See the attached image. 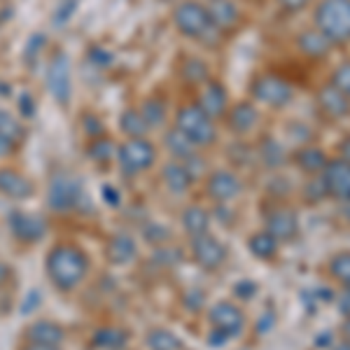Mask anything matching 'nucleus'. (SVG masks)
Listing matches in <instances>:
<instances>
[{"label":"nucleus","mask_w":350,"mask_h":350,"mask_svg":"<svg viewBox=\"0 0 350 350\" xmlns=\"http://www.w3.org/2000/svg\"><path fill=\"white\" fill-rule=\"evenodd\" d=\"M229 338L222 334V332H217V329H211V334H208V346L211 348H219V346H224Z\"/></svg>","instance_id":"de8ad7c7"},{"label":"nucleus","mask_w":350,"mask_h":350,"mask_svg":"<svg viewBox=\"0 0 350 350\" xmlns=\"http://www.w3.org/2000/svg\"><path fill=\"white\" fill-rule=\"evenodd\" d=\"M178 77H180V82L187 84V87L199 89L208 80H211L213 72H211V66H208L206 59H201V56H189L187 54L178 64Z\"/></svg>","instance_id":"393cba45"},{"label":"nucleus","mask_w":350,"mask_h":350,"mask_svg":"<svg viewBox=\"0 0 350 350\" xmlns=\"http://www.w3.org/2000/svg\"><path fill=\"white\" fill-rule=\"evenodd\" d=\"M315 112L323 117L325 122L338 124L350 117V100L341 92H336L329 82L315 92Z\"/></svg>","instance_id":"4468645a"},{"label":"nucleus","mask_w":350,"mask_h":350,"mask_svg":"<svg viewBox=\"0 0 350 350\" xmlns=\"http://www.w3.org/2000/svg\"><path fill=\"white\" fill-rule=\"evenodd\" d=\"M338 301H341V313L348 318L350 315V290H343L341 297H338Z\"/></svg>","instance_id":"8fccbe9b"},{"label":"nucleus","mask_w":350,"mask_h":350,"mask_svg":"<svg viewBox=\"0 0 350 350\" xmlns=\"http://www.w3.org/2000/svg\"><path fill=\"white\" fill-rule=\"evenodd\" d=\"M163 148L168 152V159H175V161H185L189 163L191 159L201 154V150H196L194 145L189 143L185 135H180L175 129L171 126L166 133H163Z\"/></svg>","instance_id":"c85d7f7f"},{"label":"nucleus","mask_w":350,"mask_h":350,"mask_svg":"<svg viewBox=\"0 0 350 350\" xmlns=\"http://www.w3.org/2000/svg\"><path fill=\"white\" fill-rule=\"evenodd\" d=\"M329 84L336 89V92H341L350 100V61H346V64H341V66H336L334 70H332Z\"/></svg>","instance_id":"4c0bfd02"},{"label":"nucleus","mask_w":350,"mask_h":350,"mask_svg":"<svg viewBox=\"0 0 350 350\" xmlns=\"http://www.w3.org/2000/svg\"><path fill=\"white\" fill-rule=\"evenodd\" d=\"M171 126L196 150H211L219 143V122L206 115L194 100L180 103L171 115Z\"/></svg>","instance_id":"7ed1b4c3"},{"label":"nucleus","mask_w":350,"mask_h":350,"mask_svg":"<svg viewBox=\"0 0 350 350\" xmlns=\"http://www.w3.org/2000/svg\"><path fill=\"white\" fill-rule=\"evenodd\" d=\"M336 152H338V159H343V161L350 163V133H346L341 140H338Z\"/></svg>","instance_id":"49530a36"},{"label":"nucleus","mask_w":350,"mask_h":350,"mask_svg":"<svg viewBox=\"0 0 350 350\" xmlns=\"http://www.w3.org/2000/svg\"><path fill=\"white\" fill-rule=\"evenodd\" d=\"M341 334H343V338H346V341H350V315L346 320H343V327H341Z\"/></svg>","instance_id":"864d4df0"},{"label":"nucleus","mask_w":350,"mask_h":350,"mask_svg":"<svg viewBox=\"0 0 350 350\" xmlns=\"http://www.w3.org/2000/svg\"><path fill=\"white\" fill-rule=\"evenodd\" d=\"M295 49L304 56L306 61H313V64H320V61H327L334 52V44H332L323 33L315 26L304 28L295 36Z\"/></svg>","instance_id":"6ab92c4d"},{"label":"nucleus","mask_w":350,"mask_h":350,"mask_svg":"<svg viewBox=\"0 0 350 350\" xmlns=\"http://www.w3.org/2000/svg\"><path fill=\"white\" fill-rule=\"evenodd\" d=\"M44 87L59 108H70L72 94H75V82H72V61L70 54L64 47L52 49L47 56V68H44Z\"/></svg>","instance_id":"423d86ee"},{"label":"nucleus","mask_w":350,"mask_h":350,"mask_svg":"<svg viewBox=\"0 0 350 350\" xmlns=\"http://www.w3.org/2000/svg\"><path fill=\"white\" fill-rule=\"evenodd\" d=\"M208 320H211V329L222 332L227 338L241 336L245 329V313L234 301H217L215 306H211Z\"/></svg>","instance_id":"2eb2a0df"},{"label":"nucleus","mask_w":350,"mask_h":350,"mask_svg":"<svg viewBox=\"0 0 350 350\" xmlns=\"http://www.w3.org/2000/svg\"><path fill=\"white\" fill-rule=\"evenodd\" d=\"M313 26L334 47L350 44V0H318L313 8Z\"/></svg>","instance_id":"20e7f679"},{"label":"nucleus","mask_w":350,"mask_h":350,"mask_svg":"<svg viewBox=\"0 0 350 350\" xmlns=\"http://www.w3.org/2000/svg\"><path fill=\"white\" fill-rule=\"evenodd\" d=\"M171 3H178V0H171Z\"/></svg>","instance_id":"4d7b16f0"},{"label":"nucleus","mask_w":350,"mask_h":350,"mask_svg":"<svg viewBox=\"0 0 350 350\" xmlns=\"http://www.w3.org/2000/svg\"><path fill=\"white\" fill-rule=\"evenodd\" d=\"M84 199V187L80 183V178L70 173H54L49 178L47 185V208L52 213H59V215H70V213H77L82 208Z\"/></svg>","instance_id":"6e6552de"},{"label":"nucleus","mask_w":350,"mask_h":350,"mask_svg":"<svg viewBox=\"0 0 350 350\" xmlns=\"http://www.w3.org/2000/svg\"><path fill=\"white\" fill-rule=\"evenodd\" d=\"M138 257V245L131 234H115L105 245V259L112 267H129Z\"/></svg>","instance_id":"b1692460"},{"label":"nucleus","mask_w":350,"mask_h":350,"mask_svg":"<svg viewBox=\"0 0 350 350\" xmlns=\"http://www.w3.org/2000/svg\"><path fill=\"white\" fill-rule=\"evenodd\" d=\"M120 133L124 138H150L152 129L143 120L138 105H126L120 112Z\"/></svg>","instance_id":"c756f323"},{"label":"nucleus","mask_w":350,"mask_h":350,"mask_svg":"<svg viewBox=\"0 0 350 350\" xmlns=\"http://www.w3.org/2000/svg\"><path fill=\"white\" fill-rule=\"evenodd\" d=\"M278 247L280 243L269 234V231H257L247 239V250H250L252 257L262 259V262H271L278 255Z\"/></svg>","instance_id":"72a5a7b5"},{"label":"nucleus","mask_w":350,"mask_h":350,"mask_svg":"<svg viewBox=\"0 0 350 350\" xmlns=\"http://www.w3.org/2000/svg\"><path fill=\"white\" fill-rule=\"evenodd\" d=\"M301 196H304V201H306L308 206H318V203H323L327 199V189L323 185V178H320V175L308 178L306 185L301 187Z\"/></svg>","instance_id":"e433bc0d"},{"label":"nucleus","mask_w":350,"mask_h":350,"mask_svg":"<svg viewBox=\"0 0 350 350\" xmlns=\"http://www.w3.org/2000/svg\"><path fill=\"white\" fill-rule=\"evenodd\" d=\"M194 103L199 105L206 115H211L213 120L222 124L224 115H227V110L231 105V96H229L227 84L222 80H217V77H211L203 87L196 89Z\"/></svg>","instance_id":"9d476101"},{"label":"nucleus","mask_w":350,"mask_h":350,"mask_svg":"<svg viewBox=\"0 0 350 350\" xmlns=\"http://www.w3.org/2000/svg\"><path fill=\"white\" fill-rule=\"evenodd\" d=\"M327 161H329L327 152L323 148H318V145H313V143L299 145V148L290 154V163H295L299 171H301L304 175H308V178L323 173Z\"/></svg>","instance_id":"4be33fe9"},{"label":"nucleus","mask_w":350,"mask_h":350,"mask_svg":"<svg viewBox=\"0 0 350 350\" xmlns=\"http://www.w3.org/2000/svg\"><path fill=\"white\" fill-rule=\"evenodd\" d=\"M87 56H89V64H92L94 68H110L112 59H115L112 52H108L105 47H100V44H92Z\"/></svg>","instance_id":"58836bf2"},{"label":"nucleus","mask_w":350,"mask_h":350,"mask_svg":"<svg viewBox=\"0 0 350 350\" xmlns=\"http://www.w3.org/2000/svg\"><path fill=\"white\" fill-rule=\"evenodd\" d=\"M236 295H239L241 299H245V301H247V299H252V297L257 295V285H255V283H250V280H245V283L241 280V283L236 285Z\"/></svg>","instance_id":"a18cd8bd"},{"label":"nucleus","mask_w":350,"mask_h":350,"mask_svg":"<svg viewBox=\"0 0 350 350\" xmlns=\"http://www.w3.org/2000/svg\"><path fill=\"white\" fill-rule=\"evenodd\" d=\"M247 94H250V100H255L257 105L269 110H285L295 100V87H292V82L273 70L257 72L250 80Z\"/></svg>","instance_id":"0eeeda50"},{"label":"nucleus","mask_w":350,"mask_h":350,"mask_svg":"<svg viewBox=\"0 0 350 350\" xmlns=\"http://www.w3.org/2000/svg\"><path fill=\"white\" fill-rule=\"evenodd\" d=\"M19 350H61V346H44V343H31L24 341Z\"/></svg>","instance_id":"09e8293b"},{"label":"nucleus","mask_w":350,"mask_h":350,"mask_svg":"<svg viewBox=\"0 0 350 350\" xmlns=\"http://www.w3.org/2000/svg\"><path fill=\"white\" fill-rule=\"evenodd\" d=\"M129 332L120 325H103L92 334V346L96 350H126Z\"/></svg>","instance_id":"a878e982"},{"label":"nucleus","mask_w":350,"mask_h":350,"mask_svg":"<svg viewBox=\"0 0 350 350\" xmlns=\"http://www.w3.org/2000/svg\"><path fill=\"white\" fill-rule=\"evenodd\" d=\"M0 135H3L14 150H19L28 135L24 120H21L19 115H14L12 110L0 108Z\"/></svg>","instance_id":"7c9ffc66"},{"label":"nucleus","mask_w":350,"mask_h":350,"mask_svg":"<svg viewBox=\"0 0 350 350\" xmlns=\"http://www.w3.org/2000/svg\"><path fill=\"white\" fill-rule=\"evenodd\" d=\"M332 350H350V341H346V338H343V341H338Z\"/></svg>","instance_id":"5fc2aeb1"},{"label":"nucleus","mask_w":350,"mask_h":350,"mask_svg":"<svg viewBox=\"0 0 350 350\" xmlns=\"http://www.w3.org/2000/svg\"><path fill=\"white\" fill-rule=\"evenodd\" d=\"M19 117L21 120H31L33 117V112H36V100H33V96L31 94H21L19 96Z\"/></svg>","instance_id":"79ce46f5"},{"label":"nucleus","mask_w":350,"mask_h":350,"mask_svg":"<svg viewBox=\"0 0 350 350\" xmlns=\"http://www.w3.org/2000/svg\"><path fill=\"white\" fill-rule=\"evenodd\" d=\"M310 3H313V0H275V5H278L280 12L290 14V16L306 12V10L310 8Z\"/></svg>","instance_id":"ea45409f"},{"label":"nucleus","mask_w":350,"mask_h":350,"mask_svg":"<svg viewBox=\"0 0 350 350\" xmlns=\"http://www.w3.org/2000/svg\"><path fill=\"white\" fill-rule=\"evenodd\" d=\"M208 12H211V21L215 31L222 38L236 33L243 24V10L236 0H208Z\"/></svg>","instance_id":"a211bd4d"},{"label":"nucleus","mask_w":350,"mask_h":350,"mask_svg":"<svg viewBox=\"0 0 350 350\" xmlns=\"http://www.w3.org/2000/svg\"><path fill=\"white\" fill-rule=\"evenodd\" d=\"M117 154V140H112L108 133L96 135V138H87V157L89 161L98 163V166H108L115 161Z\"/></svg>","instance_id":"473e14b6"},{"label":"nucleus","mask_w":350,"mask_h":350,"mask_svg":"<svg viewBox=\"0 0 350 350\" xmlns=\"http://www.w3.org/2000/svg\"><path fill=\"white\" fill-rule=\"evenodd\" d=\"M247 5H255V8H262V5H267L269 0H245Z\"/></svg>","instance_id":"6e6d98bb"},{"label":"nucleus","mask_w":350,"mask_h":350,"mask_svg":"<svg viewBox=\"0 0 350 350\" xmlns=\"http://www.w3.org/2000/svg\"><path fill=\"white\" fill-rule=\"evenodd\" d=\"M138 110L140 115H143V120L148 122V126L152 131H159V129L166 126L168 117H171V112H168V103L161 98V96H148V98H143L138 103Z\"/></svg>","instance_id":"bb28decb"},{"label":"nucleus","mask_w":350,"mask_h":350,"mask_svg":"<svg viewBox=\"0 0 350 350\" xmlns=\"http://www.w3.org/2000/svg\"><path fill=\"white\" fill-rule=\"evenodd\" d=\"M161 185L171 191L173 196H183L187 194L191 189V185L196 183L194 173L189 171V166L185 161H175V159H168L166 163L161 166Z\"/></svg>","instance_id":"412c9836"},{"label":"nucleus","mask_w":350,"mask_h":350,"mask_svg":"<svg viewBox=\"0 0 350 350\" xmlns=\"http://www.w3.org/2000/svg\"><path fill=\"white\" fill-rule=\"evenodd\" d=\"M66 336V327L54 320H33L24 329V341L44 343V346H64Z\"/></svg>","instance_id":"5701e85b"},{"label":"nucleus","mask_w":350,"mask_h":350,"mask_svg":"<svg viewBox=\"0 0 350 350\" xmlns=\"http://www.w3.org/2000/svg\"><path fill=\"white\" fill-rule=\"evenodd\" d=\"M180 224H183L185 234H187L189 239H196V236L208 234V229H211V213L203 206H196L194 203V206H187L183 211Z\"/></svg>","instance_id":"2f4dec72"},{"label":"nucleus","mask_w":350,"mask_h":350,"mask_svg":"<svg viewBox=\"0 0 350 350\" xmlns=\"http://www.w3.org/2000/svg\"><path fill=\"white\" fill-rule=\"evenodd\" d=\"M82 126H84V135H87V138H96V135L105 133V126L98 115H89V112L82 115Z\"/></svg>","instance_id":"a19ab883"},{"label":"nucleus","mask_w":350,"mask_h":350,"mask_svg":"<svg viewBox=\"0 0 350 350\" xmlns=\"http://www.w3.org/2000/svg\"><path fill=\"white\" fill-rule=\"evenodd\" d=\"M222 124L234 138L245 140V138H250L259 129V124H262V110H259V105L250 98L231 100Z\"/></svg>","instance_id":"1a4fd4ad"},{"label":"nucleus","mask_w":350,"mask_h":350,"mask_svg":"<svg viewBox=\"0 0 350 350\" xmlns=\"http://www.w3.org/2000/svg\"><path fill=\"white\" fill-rule=\"evenodd\" d=\"M10 275H12V269H10L8 264L3 262V259H0V287H3L5 283H8Z\"/></svg>","instance_id":"603ef678"},{"label":"nucleus","mask_w":350,"mask_h":350,"mask_svg":"<svg viewBox=\"0 0 350 350\" xmlns=\"http://www.w3.org/2000/svg\"><path fill=\"white\" fill-rule=\"evenodd\" d=\"M329 275L343 285V290H350V250L336 252L329 259Z\"/></svg>","instance_id":"c9c22d12"},{"label":"nucleus","mask_w":350,"mask_h":350,"mask_svg":"<svg viewBox=\"0 0 350 350\" xmlns=\"http://www.w3.org/2000/svg\"><path fill=\"white\" fill-rule=\"evenodd\" d=\"M185 304H187L191 310H199L203 304H206V297H203L201 290H189L187 297H185Z\"/></svg>","instance_id":"c03bdc74"},{"label":"nucleus","mask_w":350,"mask_h":350,"mask_svg":"<svg viewBox=\"0 0 350 350\" xmlns=\"http://www.w3.org/2000/svg\"><path fill=\"white\" fill-rule=\"evenodd\" d=\"M323 185L327 189V199H334L338 203L350 201V163L343 159H329L325 171L320 173Z\"/></svg>","instance_id":"dca6fc26"},{"label":"nucleus","mask_w":350,"mask_h":350,"mask_svg":"<svg viewBox=\"0 0 350 350\" xmlns=\"http://www.w3.org/2000/svg\"><path fill=\"white\" fill-rule=\"evenodd\" d=\"M191 259H194L196 267H201L203 271H217L222 269V264L227 262V245L222 241L208 231L203 236L191 239Z\"/></svg>","instance_id":"9b49d317"},{"label":"nucleus","mask_w":350,"mask_h":350,"mask_svg":"<svg viewBox=\"0 0 350 350\" xmlns=\"http://www.w3.org/2000/svg\"><path fill=\"white\" fill-rule=\"evenodd\" d=\"M148 229H152L154 234H145V239L152 241V243H157V245L171 239V231H168L166 227H161V224H148Z\"/></svg>","instance_id":"37998d69"},{"label":"nucleus","mask_w":350,"mask_h":350,"mask_svg":"<svg viewBox=\"0 0 350 350\" xmlns=\"http://www.w3.org/2000/svg\"><path fill=\"white\" fill-rule=\"evenodd\" d=\"M36 194V185L24 171L14 166H0V196L10 201H31Z\"/></svg>","instance_id":"f3484780"},{"label":"nucleus","mask_w":350,"mask_h":350,"mask_svg":"<svg viewBox=\"0 0 350 350\" xmlns=\"http://www.w3.org/2000/svg\"><path fill=\"white\" fill-rule=\"evenodd\" d=\"M171 24L173 31L183 40L189 42H208L211 47L222 40V36L215 31L211 21L208 5L201 0H178L171 8Z\"/></svg>","instance_id":"f03ea898"},{"label":"nucleus","mask_w":350,"mask_h":350,"mask_svg":"<svg viewBox=\"0 0 350 350\" xmlns=\"http://www.w3.org/2000/svg\"><path fill=\"white\" fill-rule=\"evenodd\" d=\"M115 163L124 178H138L159 163V145L152 138H122Z\"/></svg>","instance_id":"39448f33"},{"label":"nucleus","mask_w":350,"mask_h":350,"mask_svg":"<svg viewBox=\"0 0 350 350\" xmlns=\"http://www.w3.org/2000/svg\"><path fill=\"white\" fill-rule=\"evenodd\" d=\"M8 224H10V231H12L14 239L26 243V245L40 243L44 239V234H47V222H44V217L36 215V213L21 211V208L10 211Z\"/></svg>","instance_id":"f8f14e48"},{"label":"nucleus","mask_w":350,"mask_h":350,"mask_svg":"<svg viewBox=\"0 0 350 350\" xmlns=\"http://www.w3.org/2000/svg\"><path fill=\"white\" fill-rule=\"evenodd\" d=\"M92 259L75 243H56L44 257V273L49 285L61 295H70L87 280Z\"/></svg>","instance_id":"f257e3e1"},{"label":"nucleus","mask_w":350,"mask_h":350,"mask_svg":"<svg viewBox=\"0 0 350 350\" xmlns=\"http://www.w3.org/2000/svg\"><path fill=\"white\" fill-rule=\"evenodd\" d=\"M145 348L148 350H183V341L171 329L154 327L145 334Z\"/></svg>","instance_id":"f704fd0d"},{"label":"nucleus","mask_w":350,"mask_h":350,"mask_svg":"<svg viewBox=\"0 0 350 350\" xmlns=\"http://www.w3.org/2000/svg\"><path fill=\"white\" fill-rule=\"evenodd\" d=\"M275 241L283 245V243H292L299 236V217L292 208L278 206L267 215V229Z\"/></svg>","instance_id":"aec40b11"},{"label":"nucleus","mask_w":350,"mask_h":350,"mask_svg":"<svg viewBox=\"0 0 350 350\" xmlns=\"http://www.w3.org/2000/svg\"><path fill=\"white\" fill-rule=\"evenodd\" d=\"M206 194L215 203H231L243 194V180L231 168H217V171L208 173Z\"/></svg>","instance_id":"ddd939ff"},{"label":"nucleus","mask_w":350,"mask_h":350,"mask_svg":"<svg viewBox=\"0 0 350 350\" xmlns=\"http://www.w3.org/2000/svg\"><path fill=\"white\" fill-rule=\"evenodd\" d=\"M14 152H16V150L12 148V145H10L8 140L3 138V135H0V159H5V157L14 154Z\"/></svg>","instance_id":"3c124183"},{"label":"nucleus","mask_w":350,"mask_h":350,"mask_svg":"<svg viewBox=\"0 0 350 350\" xmlns=\"http://www.w3.org/2000/svg\"><path fill=\"white\" fill-rule=\"evenodd\" d=\"M255 157L267 168H280L283 163L290 161V154L285 152V145L273 135H264L255 148Z\"/></svg>","instance_id":"cd10ccee"}]
</instances>
